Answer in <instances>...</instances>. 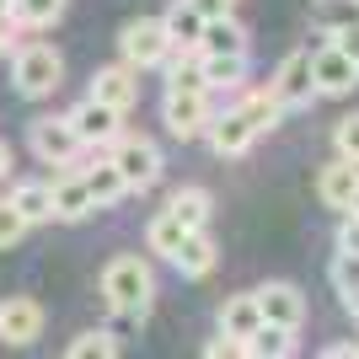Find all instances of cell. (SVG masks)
Segmentation results:
<instances>
[{
  "label": "cell",
  "mask_w": 359,
  "mask_h": 359,
  "mask_svg": "<svg viewBox=\"0 0 359 359\" xmlns=\"http://www.w3.org/2000/svg\"><path fill=\"white\" fill-rule=\"evenodd\" d=\"M102 300L129 322H145L150 306H156V273L140 252H123L102 269Z\"/></svg>",
  "instance_id": "6da1fadb"
},
{
  "label": "cell",
  "mask_w": 359,
  "mask_h": 359,
  "mask_svg": "<svg viewBox=\"0 0 359 359\" xmlns=\"http://www.w3.org/2000/svg\"><path fill=\"white\" fill-rule=\"evenodd\" d=\"M11 81L22 97H54V91L65 86V54L54 43H22L11 60Z\"/></svg>",
  "instance_id": "7a4b0ae2"
},
{
  "label": "cell",
  "mask_w": 359,
  "mask_h": 359,
  "mask_svg": "<svg viewBox=\"0 0 359 359\" xmlns=\"http://www.w3.org/2000/svg\"><path fill=\"white\" fill-rule=\"evenodd\" d=\"M107 161H113V172L123 177L129 194H145V188L161 182V145L150 135H118V145L107 150Z\"/></svg>",
  "instance_id": "3957f363"
},
{
  "label": "cell",
  "mask_w": 359,
  "mask_h": 359,
  "mask_svg": "<svg viewBox=\"0 0 359 359\" xmlns=\"http://www.w3.org/2000/svg\"><path fill=\"white\" fill-rule=\"evenodd\" d=\"M27 145H32V156L43 166H65V172H81V156H86V145L75 140V129H70V118H54V113H43V118H32L27 123Z\"/></svg>",
  "instance_id": "277c9868"
},
{
  "label": "cell",
  "mask_w": 359,
  "mask_h": 359,
  "mask_svg": "<svg viewBox=\"0 0 359 359\" xmlns=\"http://www.w3.org/2000/svg\"><path fill=\"white\" fill-rule=\"evenodd\" d=\"M118 65H129V70H161L166 54H172V43H166V27H161V16H135V22H123L118 32Z\"/></svg>",
  "instance_id": "5b68a950"
},
{
  "label": "cell",
  "mask_w": 359,
  "mask_h": 359,
  "mask_svg": "<svg viewBox=\"0 0 359 359\" xmlns=\"http://www.w3.org/2000/svg\"><path fill=\"white\" fill-rule=\"evenodd\" d=\"M269 97L285 107V113L316 102V86H311V48H290L285 60H279V70H273V81H269Z\"/></svg>",
  "instance_id": "8992f818"
},
{
  "label": "cell",
  "mask_w": 359,
  "mask_h": 359,
  "mask_svg": "<svg viewBox=\"0 0 359 359\" xmlns=\"http://www.w3.org/2000/svg\"><path fill=\"white\" fill-rule=\"evenodd\" d=\"M161 123L172 140H204L215 123V97H182V91H166L161 97Z\"/></svg>",
  "instance_id": "52a82bcc"
},
{
  "label": "cell",
  "mask_w": 359,
  "mask_h": 359,
  "mask_svg": "<svg viewBox=\"0 0 359 359\" xmlns=\"http://www.w3.org/2000/svg\"><path fill=\"white\" fill-rule=\"evenodd\" d=\"M65 118H70L75 140H81L86 150H113V145H118V135H123V113H113V107H102V102H91V97H81Z\"/></svg>",
  "instance_id": "ba28073f"
},
{
  "label": "cell",
  "mask_w": 359,
  "mask_h": 359,
  "mask_svg": "<svg viewBox=\"0 0 359 359\" xmlns=\"http://www.w3.org/2000/svg\"><path fill=\"white\" fill-rule=\"evenodd\" d=\"M257 311H263V327H285V332H300V322H306V295H300V285H290V279H269V285L252 290Z\"/></svg>",
  "instance_id": "9c48e42d"
},
{
  "label": "cell",
  "mask_w": 359,
  "mask_h": 359,
  "mask_svg": "<svg viewBox=\"0 0 359 359\" xmlns=\"http://www.w3.org/2000/svg\"><path fill=\"white\" fill-rule=\"evenodd\" d=\"M38 338H43V306L32 295H6L0 300V344L27 348Z\"/></svg>",
  "instance_id": "30bf717a"
},
{
  "label": "cell",
  "mask_w": 359,
  "mask_h": 359,
  "mask_svg": "<svg viewBox=\"0 0 359 359\" xmlns=\"http://www.w3.org/2000/svg\"><path fill=\"white\" fill-rule=\"evenodd\" d=\"M204 140H210V150L220 156V161H231V156H247L263 135H257V123L247 118L241 107H225V113H215V123H210Z\"/></svg>",
  "instance_id": "8fae6325"
},
{
  "label": "cell",
  "mask_w": 359,
  "mask_h": 359,
  "mask_svg": "<svg viewBox=\"0 0 359 359\" xmlns=\"http://www.w3.org/2000/svg\"><path fill=\"white\" fill-rule=\"evenodd\" d=\"M311 86H316V97H348L359 86V65H348L332 43H322V48H311Z\"/></svg>",
  "instance_id": "7c38bea8"
},
{
  "label": "cell",
  "mask_w": 359,
  "mask_h": 359,
  "mask_svg": "<svg viewBox=\"0 0 359 359\" xmlns=\"http://www.w3.org/2000/svg\"><path fill=\"white\" fill-rule=\"evenodd\" d=\"M91 102L113 107V113H129V107L140 102V75L129 70V65H102V70L91 75Z\"/></svg>",
  "instance_id": "4fadbf2b"
},
{
  "label": "cell",
  "mask_w": 359,
  "mask_h": 359,
  "mask_svg": "<svg viewBox=\"0 0 359 359\" xmlns=\"http://www.w3.org/2000/svg\"><path fill=\"white\" fill-rule=\"evenodd\" d=\"M166 215H172L182 231H210L215 194L204 188V182H182V188H172V198H166Z\"/></svg>",
  "instance_id": "5bb4252c"
},
{
  "label": "cell",
  "mask_w": 359,
  "mask_h": 359,
  "mask_svg": "<svg viewBox=\"0 0 359 359\" xmlns=\"http://www.w3.org/2000/svg\"><path fill=\"white\" fill-rule=\"evenodd\" d=\"M215 263H220V247H215L210 231H188V236H182V247L172 252V269H177L182 279H210Z\"/></svg>",
  "instance_id": "9a60e30c"
},
{
  "label": "cell",
  "mask_w": 359,
  "mask_h": 359,
  "mask_svg": "<svg viewBox=\"0 0 359 359\" xmlns=\"http://www.w3.org/2000/svg\"><path fill=\"white\" fill-rule=\"evenodd\" d=\"M354 194H359V166H348V161H338V156H332V161L316 172V198H322L327 210L344 215Z\"/></svg>",
  "instance_id": "2e32d148"
},
{
  "label": "cell",
  "mask_w": 359,
  "mask_h": 359,
  "mask_svg": "<svg viewBox=\"0 0 359 359\" xmlns=\"http://www.w3.org/2000/svg\"><path fill=\"white\" fill-rule=\"evenodd\" d=\"M247 48H252V32L236 22V11L220 16V22H204L198 54H231V60H247Z\"/></svg>",
  "instance_id": "e0dca14e"
},
{
  "label": "cell",
  "mask_w": 359,
  "mask_h": 359,
  "mask_svg": "<svg viewBox=\"0 0 359 359\" xmlns=\"http://www.w3.org/2000/svg\"><path fill=\"white\" fill-rule=\"evenodd\" d=\"M161 27H166V43L182 48V54H198V38H204V16L188 6V0H172L161 11Z\"/></svg>",
  "instance_id": "ac0fdd59"
},
{
  "label": "cell",
  "mask_w": 359,
  "mask_h": 359,
  "mask_svg": "<svg viewBox=\"0 0 359 359\" xmlns=\"http://www.w3.org/2000/svg\"><path fill=\"white\" fill-rule=\"evenodd\" d=\"M48 194H54V220H86L91 215V194H86V177L81 172H60V177L48 182Z\"/></svg>",
  "instance_id": "d6986e66"
},
{
  "label": "cell",
  "mask_w": 359,
  "mask_h": 359,
  "mask_svg": "<svg viewBox=\"0 0 359 359\" xmlns=\"http://www.w3.org/2000/svg\"><path fill=\"white\" fill-rule=\"evenodd\" d=\"M263 327V311H257V300H252V290H241V295H225L220 300V332L225 338H252V332Z\"/></svg>",
  "instance_id": "ffe728a7"
},
{
  "label": "cell",
  "mask_w": 359,
  "mask_h": 359,
  "mask_svg": "<svg viewBox=\"0 0 359 359\" xmlns=\"http://www.w3.org/2000/svg\"><path fill=\"white\" fill-rule=\"evenodd\" d=\"M6 204H11V210L22 215L27 225H43V220H54V194H48V182H43V177L16 182L11 194H6Z\"/></svg>",
  "instance_id": "44dd1931"
},
{
  "label": "cell",
  "mask_w": 359,
  "mask_h": 359,
  "mask_svg": "<svg viewBox=\"0 0 359 359\" xmlns=\"http://www.w3.org/2000/svg\"><path fill=\"white\" fill-rule=\"evenodd\" d=\"M198 70H204V86L215 91H247V60H231V54H198Z\"/></svg>",
  "instance_id": "7402d4cb"
},
{
  "label": "cell",
  "mask_w": 359,
  "mask_h": 359,
  "mask_svg": "<svg viewBox=\"0 0 359 359\" xmlns=\"http://www.w3.org/2000/svg\"><path fill=\"white\" fill-rule=\"evenodd\" d=\"M161 70H166V91H182V97H210V86H204V70H198V54H182V48H172Z\"/></svg>",
  "instance_id": "603a6c76"
},
{
  "label": "cell",
  "mask_w": 359,
  "mask_h": 359,
  "mask_svg": "<svg viewBox=\"0 0 359 359\" xmlns=\"http://www.w3.org/2000/svg\"><path fill=\"white\" fill-rule=\"evenodd\" d=\"M81 177H86V194H91V210H113L129 188H123V177L113 172V161H97V166H81Z\"/></svg>",
  "instance_id": "cb8c5ba5"
},
{
  "label": "cell",
  "mask_w": 359,
  "mask_h": 359,
  "mask_svg": "<svg viewBox=\"0 0 359 359\" xmlns=\"http://www.w3.org/2000/svg\"><path fill=\"white\" fill-rule=\"evenodd\" d=\"M311 27L322 38H338V32L359 27V6L354 0H311Z\"/></svg>",
  "instance_id": "d4e9b609"
},
{
  "label": "cell",
  "mask_w": 359,
  "mask_h": 359,
  "mask_svg": "<svg viewBox=\"0 0 359 359\" xmlns=\"http://www.w3.org/2000/svg\"><path fill=\"white\" fill-rule=\"evenodd\" d=\"M241 113L257 123V135H269V129H279V118H285V107L269 97V86H252V91H241Z\"/></svg>",
  "instance_id": "484cf974"
},
{
  "label": "cell",
  "mask_w": 359,
  "mask_h": 359,
  "mask_svg": "<svg viewBox=\"0 0 359 359\" xmlns=\"http://www.w3.org/2000/svg\"><path fill=\"white\" fill-rule=\"evenodd\" d=\"M182 236H188V231H182V225L172 220L166 210H161V215H150V225H145V247H150L156 257H166V263H172V252L182 247Z\"/></svg>",
  "instance_id": "4316f807"
},
{
  "label": "cell",
  "mask_w": 359,
  "mask_h": 359,
  "mask_svg": "<svg viewBox=\"0 0 359 359\" xmlns=\"http://www.w3.org/2000/svg\"><path fill=\"white\" fill-rule=\"evenodd\" d=\"M247 354H252V359H295V332L257 327L252 338H247Z\"/></svg>",
  "instance_id": "83f0119b"
},
{
  "label": "cell",
  "mask_w": 359,
  "mask_h": 359,
  "mask_svg": "<svg viewBox=\"0 0 359 359\" xmlns=\"http://www.w3.org/2000/svg\"><path fill=\"white\" fill-rule=\"evenodd\" d=\"M65 359H118V338L107 327H86L81 338H70V354Z\"/></svg>",
  "instance_id": "f1b7e54d"
},
{
  "label": "cell",
  "mask_w": 359,
  "mask_h": 359,
  "mask_svg": "<svg viewBox=\"0 0 359 359\" xmlns=\"http://www.w3.org/2000/svg\"><path fill=\"white\" fill-rule=\"evenodd\" d=\"M16 27H54L65 16V0H11Z\"/></svg>",
  "instance_id": "f546056e"
},
{
  "label": "cell",
  "mask_w": 359,
  "mask_h": 359,
  "mask_svg": "<svg viewBox=\"0 0 359 359\" xmlns=\"http://www.w3.org/2000/svg\"><path fill=\"white\" fill-rule=\"evenodd\" d=\"M332 145H338V161L359 166V113H344L338 129H332Z\"/></svg>",
  "instance_id": "4dcf8cb0"
},
{
  "label": "cell",
  "mask_w": 359,
  "mask_h": 359,
  "mask_svg": "<svg viewBox=\"0 0 359 359\" xmlns=\"http://www.w3.org/2000/svg\"><path fill=\"white\" fill-rule=\"evenodd\" d=\"M27 231H32V225H27V220H22V215H16V210H11V204H6V198H0V252H11L16 241L27 236Z\"/></svg>",
  "instance_id": "1f68e13d"
},
{
  "label": "cell",
  "mask_w": 359,
  "mask_h": 359,
  "mask_svg": "<svg viewBox=\"0 0 359 359\" xmlns=\"http://www.w3.org/2000/svg\"><path fill=\"white\" fill-rule=\"evenodd\" d=\"M332 285H338V295H354L359 290V257H332Z\"/></svg>",
  "instance_id": "d6a6232c"
},
{
  "label": "cell",
  "mask_w": 359,
  "mask_h": 359,
  "mask_svg": "<svg viewBox=\"0 0 359 359\" xmlns=\"http://www.w3.org/2000/svg\"><path fill=\"white\" fill-rule=\"evenodd\" d=\"M204 359H252V354H247V344H241V338H225V332H215L210 344H204Z\"/></svg>",
  "instance_id": "836d02e7"
},
{
  "label": "cell",
  "mask_w": 359,
  "mask_h": 359,
  "mask_svg": "<svg viewBox=\"0 0 359 359\" xmlns=\"http://www.w3.org/2000/svg\"><path fill=\"white\" fill-rule=\"evenodd\" d=\"M338 252L359 257V220H354V215H344V225H338Z\"/></svg>",
  "instance_id": "e575fe53"
},
{
  "label": "cell",
  "mask_w": 359,
  "mask_h": 359,
  "mask_svg": "<svg viewBox=\"0 0 359 359\" xmlns=\"http://www.w3.org/2000/svg\"><path fill=\"white\" fill-rule=\"evenodd\" d=\"M338 54H344L348 65H359V27H348V32H338V38H327Z\"/></svg>",
  "instance_id": "d590c367"
},
{
  "label": "cell",
  "mask_w": 359,
  "mask_h": 359,
  "mask_svg": "<svg viewBox=\"0 0 359 359\" xmlns=\"http://www.w3.org/2000/svg\"><path fill=\"white\" fill-rule=\"evenodd\" d=\"M204 22H220V16H231V0H188Z\"/></svg>",
  "instance_id": "8d00e7d4"
},
{
  "label": "cell",
  "mask_w": 359,
  "mask_h": 359,
  "mask_svg": "<svg viewBox=\"0 0 359 359\" xmlns=\"http://www.w3.org/2000/svg\"><path fill=\"white\" fill-rule=\"evenodd\" d=\"M16 38H22V27H16V16H0V54H11V48H22Z\"/></svg>",
  "instance_id": "74e56055"
},
{
  "label": "cell",
  "mask_w": 359,
  "mask_h": 359,
  "mask_svg": "<svg viewBox=\"0 0 359 359\" xmlns=\"http://www.w3.org/2000/svg\"><path fill=\"white\" fill-rule=\"evenodd\" d=\"M322 359H359V338H348V344H332V348H322Z\"/></svg>",
  "instance_id": "f35d334b"
},
{
  "label": "cell",
  "mask_w": 359,
  "mask_h": 359,
  "mask_svg": "<svg viewBox=\"0 0 359 359\" xmlns=\"http://www.w3.org/2000/svg\"><path fill=\"white\" fill-rule=\"evenodd\" d=\"M11 177V145H6V140H0V182Z\"/></svg>",
  "instance_id": "ab89813d"
},
{
  "label": "cell",
  "mask_w": 359,
  "mask_h": 359,
  "mask_svg": "<svg viewBox=\"0 0 359 359\" xmlns=\"http://www.w3.org/2000/svg\"><path fill=\"white\" fill-rule=\"evenodd\" d=\"M344 306H348V316L359 322V290H354V295H344Z\"/></svg>",
  "instance_id": "60d3db41"
},
{
  "label": "cell",
  "mask_w": 359,
  "mask_h": 359,
  "mask_svg": "<svg viewBox=\"0 0 359 359\" xmlns=\"http://www.w3.org/2000/svg\"><path fill=\"white\" fill-rule=\"evenodd\" d=\"M344 215H354V220H359V194H354V198H348V210H344Z\"/></svg>",
  "instance_id": "b9f144b4"
},
{
  "label": "cell",
  "mask_w": 359,
  "mask_h": 359,
  "mask_svg": "<svg viewBox=\"0 0 359 359\" xmlns=\"http://www.w3.org/2000/svg\"><path fill=\"white\" fill-rule=\"evenodd\" d=\"M0 16H11V0H0Z\"/></svg>",
  "instance_id": "7bdbcfd3"
},
{
  "label": "cell",
  "mask_w": 359,
  "mask_h": 359,
  "mask_svg": "<svg viewBox=\"0 0 359 359\" xmlns=\"http://www.w3.org/2000/svg\"><path fill=\"white\" fill-rule=\"evenodd\" d=\"M231 6H236V0H231Z\"/></svg>",
  "instance_id": "ee69618b"
},
{
  "label": "cell",
  "mask_w": 359,
  "mask_h": 359,
  "mask_svg": "<svg viewBox=\"0 0 359 359\" xmlns=\"http://www.w3.org/2000/svg\"><path fill=\"white\" fill-rule=\"evenodd\" d=\"M354 6H359V0H354Z\"/></svg>",
  "instance_id": "f6af8a7d"
}]
</instances>
